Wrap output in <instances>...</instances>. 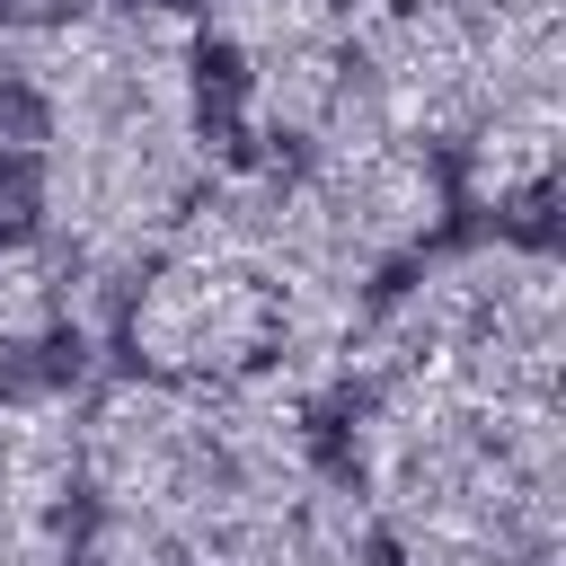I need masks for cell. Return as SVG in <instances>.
Here are the masks:
<instances>
[{"instance_id":"cell-1","label":"cell","mask_w":566,"mask_h":566,"mask_svg":"<svg viewBox=\"0 0 566 566\" xmlns=\"http://www.w3.org/2000/svg\"><path fill=\"white\" fill-rule=\"evenodd\" d=\"M566 274L539 230H442L371 301L327 407L380 566H566Z\"/></svg>"},{"instance_id":"cell-2","label":"cell","mask_w":566,"mask_h":566,"mask_svg":"<svg viewBox=\"0 0 566 566\" xmlns=\"http://www.w3.org/2000/svg\"><path fill=\"white\" fill-rule=\"evenodd\" d=\"M0 71L27 106V230L97 327L168 221L230 168L212 53L186 0H18Z\"/></svg>"},{"instance_id":"cell-3","label":"cell","mask_w":566,"mask_h":566,"mask_svg":"<svg viewBox=\"0 0 566 566\" xmlns=\"http://www.w3.org/2000/svg\"><path fill=\"white\" fill-rule=\"evenodd\" d=\"M80 566H380L371 513L283 380L80 398Z\"/></svg>"},{"instance_id":"cell-4","label":"cell","mask_w":566,"mask_h":566,"mask_svg":"<svg viewBox=\"0 0 566 566\" xmlns=\"http://www.w3.org/2000/svg\"><path fill=\"white\" fill-rule=\"evenodd\" d=\"M566 0H398L354 44V106L424 142L451 195L531 230L557 186V44Z\"/></svg>"},{"instance_id":"cell-5","label":"cell","mask_w":566,"mask_h":566,"mask_svg":"<svg viewBox=\"0 0 566 566\" xmlns=\"http://www.w3.org/2000/svg\"><path fill=\"white\" fill-rule=\"evenodd\" d=\"M124 354L150 380L221 389V380H274L283 310H274V265H265V212H256V168H221L168 239L133 265L115 301Z\"/></svg>"},{"instance_id":"cell-6","label":"cell","mask_w":566,"mask_h":566,"mask_svg":"<svg viewBox=\"0 0 566 566\" xmlns=\"http://www.w3.org/2000/svg\"><path fill=\"white\" fill-rule=\"evenodd\" d=\"M398 0H186L203 53L221 62V133H239L256 159L301 150L354 80V44Z\"/></svg>"},{"instance_id":"cell-7","label":"cell","mask_w":566,"mask_h":566,"mask_svg":"<svg viewBox=\"0 0 566 566\" xmlns=\"http://www.w3.org/2000/svg\"><path fill=\"white\" fill-rule=\"evenodd\" d=\"M0 566H80V398L0 389Z\"/></svg>"},{"instance_id":"cell-8","label":"cell","mask_w":566,"mask_h":566,"mask_svg":"<svg viewBox=\"0 0 566 566\" xmlns=\"http://www.w3.org/2000/svg\"><path fill=\"white\" fill-rule=\"evenodd\" d=\"M71 327H88V310H80L62 256L35 230H0V389H18L27 363Z\"/></svg>"},{"instance_id":"cell-9","label":"cell","mask_w":566,"mask_h":566,"mask_svg":"<svg viewBox=\"0 0 566 566\" xmlns=\"http://www.w3.org/2000/svg\"><path fill=\"white\" fill-rule=\"evenodd\" d=\"M0 106H9V71H0Z\"/></svg>"}]
</instances>
